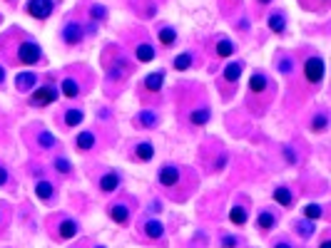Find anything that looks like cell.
<instances>
[{"label":"cell","instance_id":"obj_30","mask_svg":"<svg viewBox=\"0 0 331 248\" xmlns=\"http://www.w3.org/2000/svg\"><path fill=\"white\" fill-rule=\"evenodd\" d=\"M214 52H217V57H229L234 52V43H232V40H227V37H222L214 45Z\"/></svg>","mask_w":331,"mask_h":248},{"label":"cell","instance_id":"obj_44","mask_svg":"<svg viewBox=\"0 0 331 248\" xmlns=\"http://www.w3.org/2000/svg\"><path fill=\"white\" fill-rule=\"evenodd\" d=\"M272 3V0H259V5H269Z\"/></svg>","mask_w":331,"mask_h":248},{"label":"cell","instance_id":"obj_33","mask_svg":"<svg viewBox=\"0 0 331 248\" xmlns=\"http://www.w3.org/2000/svg\"><path fill=\"white\" fill-rule=\"evenodd\" d=\"M326 127H329V117H326V114H316V117L311 119V124H309L311 132H324Z\"/></svg>","mask_w":331,"mask_h":248},{"label":"cell","instance_id":"obj_29","mask_svg":"<svg viewBox=\"0 0 331 248\" xmlns=\"http://www.w3.org/2000/svg\"><path fill=\"white\" fill-rule=\"evenodd\" d=\"M242 70H244V62H239V60L232 62V65H227V67H224V74H222L224 82H237L239 74H242Z\"/></svg>","mask_w":331,"mask_h":248},{"label":"cell","instance_id":"obj_43","mask_svg":"<svg viewBox=\"0 0 331 248\" xmlns=\"http://www.w3.org/2000/svg\"><path fill=\"white\" fill-rule=\"evenodd\" d=\"M5 82V70H3V65H0V85Z\"/></svg>","mask_w":331,"mask_h":248},{"label":"cell","instance_id":"obj_15","mask_svg":"<svg viewBox=\"0 0 331 248\" xmlns=\"http://www.w3.org/2000/svg\"><path fill=\"white\" fill-rule=\"evenodd\" d=\"M117 189H120V174H117V172H107V174L100 179V191L112 194V191H117Z\"/></svg>","mask_w":331,"mask_h":248},{"label":"cell","instance_id":"obj_14","mask_svg":"<svg viewBox=\"0 0 331 248\" xmlns=\"http://www.w3.org/2000/svg\"><path fill=\"white\" fill-rule=\"evenodd\" d=\"M162 82H165V72H152V74H147V77H144L142 87H144L147 92L157 95V92L162 90Z\"/></svg>","mask_w":331,"mask_h":248},{"label":"cell","instance_id":"obj_46","mask_svg":"<svg viewBox=\"0 0 331 248\" xmlns=\"http://www.w3.org/2000/svg\"><path fill=\"white\" fill-rule=\"evenodd\" d=\"M321 3H329V0H321Z\"/></svg>","mask_w":331,"mask_h":248},{"label":"cell","instance_id":"obj_26","mask_svg":"<svg viewBox=\"0 0 331 248\" xmlns=\"http://www.w3.org/2000/svg\"><path fill=\"white\" fill-rule=\"evenodd\" d=\"M256 226H259V231H272V228L276 226V214L262 211L259 216H256Z\"/></svg>","mask_w":331,"mask_h":248},{"label":"cell","instance_id":"obj_34","mask_svg":"<svg viewBox=\"0 0 331 248\" xmlns=\"http://www.w3.org/2000/svg\"><path fill=\"white\" fill-rule=\"evenodd\" d=\"M87 15H90V20H92V23H102V20L107 18V10H105L102 5H97V3H95V5H90Z\"/></svg>","mask_w":331,"mask_h":248},{"label":"cell","instance_id":"obj_41","mask_svg":"<svg viewBox=\"0 0 331 248\" xmlns=\"http://www.w3.org/2000/svg\"><path fill=\"white\" fill-rule=\"evenodd\" d=\"M274 248H294V246H291V243H289L286 238H279V241L274 243Z\"/></svg>","mask_w":331,"mask_h":248},{"label":"cell","instance_id":"obj_2","mask_svg":"<svg viewBox=\"0 0 331 248\" xmlns=\"http://www.w3.org/2000/svg\"><path fill=\"white\" fill-rule=\"evenodd\" d=\"M304 79L309 82V85H319V82L324 79V60L321 57H306L304 62Z\"/></svg>","mask_w":331,"mask_h":248},{"label":"cell","instance_id":"obj_12","mask_svg":"<svg viewBox=\"0 0 331 248\" xmlns=\"http://www.w3.org/2000/svg\"><path fill=\"white\" fill-rule=\"evenodd\" d=\"M32 85H38V74L35 72H20L15 77V90L18 92H28V90H32Z\"/></svg>","mask_w":331,"mask_h":248},{"label":"cell","instance_id":"obj_7","mask_svg":"<svg viewBox=\"0 0 331 248\" xmlns=\"http://www.w3.org/2000/svg\"><path fill=\"white\" fill-rule=\"evenodd\" d=\"M107 214H110V219H112L115 223H120V226H127V223H130V206H127L125 201L110 203Z\"/></svg>","mask_w":331,"mask_h":248},{"label":"cell","instance_id":"obj_38","mask_svg":"<svg viewBox=\"0 0 331 248\" xmlns=\"http://www.w3.org/2000/svg\"><path fill=\"white\" fill-rule=\"evenodd\" d=\"M284 159H286L289 164H297V161H299V156H297V151H294L291 147H284Z\"/></svg>","mask_w":331,"mask_h":248},{"label":"cell","instance_id":"obj_18","mask_svg":"<svg viewBox=\"0 0 331 248\" xmlns=\"http://www.w3.org/2000/svg\"><path fill=\"white\" fill-rule=\"evenodd\" d=\"M157 122H160V117L155 114V112H139L137 117H135V124L137 127H144V129H152V127H157Z\"/></svg>","mask_w":331,"mask_h":248},{"label":"cell","instance_id":"obj_21","mask_svg":"<svg viewBox=\"0 0 331 248\" xmlns=\"http://www.w3.org/2000/svg\"><path fill=\"white\" fill-rule=\"evenodd\" d=\"M272 196H274V201H276L279 206H294V194H291L289 186H276Z\"/></svg>","mask_w":331,"mask_h":248},{"label":"cell","instance_id":"obj_42","mask_svg":"<svg viewBox=\"0 0 331 248\" xmlns=\"http://www.w3.org/2000/svg\"><path fill=\"white\" fill-rule=\"evenodd\" d=\"M319 248H331V241H329V238H321V243H319Z\"/></svg>","mask_w":331,"mask_h":248},{"label":"cell","instance_id":"obj_5","mask_svg":"<svg viewBox=\"0 0 331 248\" xmlns=\"http://www.w3.org/2000/svg\"><path fill=\"white\" fill-rule=\"evenodd\" d=\"M157 181H160L165 189L177 186V184L182 181V172H179V167H174V164H165V167L160 169V174H157Z\"/></svg>","mask_w":331,"mask_h":248},{"label":"cell","instance_id":"obj_19","mask_svg":"<svg viewBox=\"0 0 331 248\" xmlns=\"http://www.w3.org/2000/svg\"><path fill=\"white\" fill-rule=\"evenodd\" d=\"M35 196H38V198H43V201H50V198L55 196V186H53V181L40 179L38 184H35Z\"/></svg>","mask_w":331,"mask_h":248},{"label":"cell","instance_id":"obj_11","mask_svg":"<svg viewBox=\"0 0 331 248\" xmlns=\"http://www.w3.org/2000/svg\"><path fill=\"white\" fill-rule=\"evenodd\" d=\"M269 90V79L262 74V72H254L251 77H249V92L251 95H264Z\"/></svg>","mask_w":331,"mask_h":248},{"label":"cell","instance_id":"obj_6","mask_svg":"<svg viewBox=\"0 0 331 248\" xmlns=\"http://www.w3.org/2000/svg\"><path fill=\"white\" fill-rule=\"evenodd\" d=\"M83 37H85V32H83V25H80L78 20H70V23L62 27V40H65V45H80Z\"/></svg>","mask_w":331,"mask_h":248},{"label":"cell","instance_id":"obj_4","mask_svg":"<svg viewBox=\"0 0 331 248\" xmlns=\"http://www.w3.org/2000/svg\"><path fill=\"white\" fill-rule=\"evenodd\" d=\"M57 99V90L53 85H45V87H38L32 95H30V104L35 107H48V104H55Z\"/></svg>","mask_w":331,"mask_h":248},{"label":"cell","instance_id":"obj_28","mask_svg":"<svg viewBox=\"0 0 331 248\" xmlns=\"http://www.w3.org/2000/svg\"><path fill=\"white\" fill-rule=\"evenodd\" d=\"M294 231H297L302 238H311V236H314V231H316V226H314V221L302 219V221H297V223H294Z\"/></svg>","mask_w":331,"mask_h":248},{"label":"cell","instance_id":"obj_9","mask_svg":"<svg viewBox=\"0 0 331 248\" xmlns=\"http://www.w3.org/2000/svg\"><path fill=\"white\" fill-rule=\"evenodd\" d=\"M135 57H137L139 62H152V60L157 57V52H155V48H152L150 40H139V43L135 45Z\"/></svg>","mask_w":331,"mask_h":248},{"label":"cell","instance_id":"obj_10","mask_svg":"<svg viewBox=\"0 0 331 248\" xmlns=\"http://www.w3.org/2000/svg\"><path fill=\"white\" fill-rule=\"evenodd\" d=\"M78 231H80V226H78V221H75V219H60V223H57V236H60L62 241L75 238V236H78Z\"/></svg>","mask_w":331,"mask_h":248},{"label":"cell","instance_id":"obj_35","mask_svg":"<svg viewBox=\"0 0 331 248\" xmlns=\"http://www.w3.org/2000/svg\"><path fill=\"white\" fill-rule=\"evenodd\" d=\"M53 169H55V172H60V174H65V176H67V174H72V164H70V161H67V159H62V156H57V159H55V161H53Z\"/></svg>","mask_w":331,"mask_h":248},{"label":"cell","instance_id":"obj_25","mask_svg":"<svg viewBox=\"0 0 331 248\" xmlns=\"http://www.w3.org/2000/svg\"><path fill=\"white\" fill-rule=\"evenodd\" d=\"M174 43H177V30H174L172 25L160 27V45H162V48H172Z\"/></svg>","mask_w":331,"mask_h":248},{"label":"cell","instance_id":"obj_3","mask_svg":"<svg viewBox=\"0 0 331 248\" xmlns=\"http://www.w3.org/2000/svg\"><path fill=\"white\" fill-rule=\"evenodd\" d=\"M28 15L32 18H38V20H48L55 10V3L53 0H28Z\"/></svg>","mask_w":331,"mask_h":248},{"label":"cell","instance_id":"obj_40","mask_svg":"<svg viewBox=\"0 0 331 248\" xmlns=\"http://www.w3.org/2000/svg\"><path fill=\"white\" fill-rule=\"evenodd\" d=\"M8 179H10L8 169H5V167H0V186H5V184H8Z\"/></svg>","mask_w":331,"mask_h":248},{"label":"cell","instance_id":"obj_31","mask_svg":"<svg viewBox=\"0 0 331 248\" xmlns=\"http://www.w3.org/2000/svg\"><path fill=\"white\" fill-rule=\"evenodd\" d=\"M194 62V55L192 52H185V55H179V57H174V62H172V67L174 70H179V72H185L190 65Z\"/></svg>","mask_w":331,"mask_h":248},{"label":"cell","instance_id":"obj_8","mask_svg":"<svg viewBox=\"0 0 331 248\" xmlns=\"http://www.w3.org/2000/svg\"><path fill=\"white\" fill-rule=\"evenodd\" d=\"M130 70H132V65H130V60H115V65H110L107 67V77L112 79V82H120V79H125L127 74H130Z\"/></svg>","mask_w":331,"mask_h":248},{"label":"cell","instance_id":"obj_22","mask_svg":"<svg viewBox=\"0 0 331 248\" xmlns=\"http://www.w3.org/2000/svg\"><path fill=\"white\" fill-rule=\"evenodd\" d=\"M247 219H249V214H247V209H244L242 203H234L232 209H229V221H232L234 226H244Z\"/></svg>","mask_w":331,"mask_h":248},{"label":"cell","instance_id":"obj_20","mask_svg":"<svg viewBox=\"0 0 331 248\" xmlns=\"http://www.w3.org/2000/svg\"><path fill=\"white\" fill-rule=\"evenodd\" d=\"M267 23H269V30L276 32V35H281V32L286 30V18H284V13H279V10H274V13L267 18Z\"/></svg>","mask_w":331,"mask_h":248},{"label":"cell","instance_id":"obj_13","mask_svg":"<svg viewBox=\"0 0 331 248\" xmlns=\"http://www.w3.org/2000/svg\"><path fill=\"white\" fill-rule=\"evenodd\" d=\"M80 92H83V87H80V79H78V77H65V79H62V95H65L67 99L80 97Z\"/></svg>","mask_w":331,"mask_h":248},{"label":"cell","instance_id":"obj_45","mask_svg":"<svg viewBox=\"0 0 331 248\" xmlns=\"http://www.w3.org/2000/svg\"><path fill=\"white\" fill-rule=\"evenodd\" d=\"M95 248H105V246H95Z\"/></svg>","mask_w":331,"mask_h":248},{"label":"cell","instance_id":"obj_37","mask_svg":"<svg viewBox=\"0 0 331 248\" xmlns=\"http://www.w3.org/2000/svg\"><path fill=\"white\" fill-rule=\"evenodd\" d=\"M276 67H279V72H281V74H291V72H294V60L281 55V57L276 60Z\"/></svg>","mask_w":331,"mask_h":248},{"label":"cell","instance_id":"obj_23","mask_svg":"<svg viewBox=\"0 0 331 248\" xmlns=\"http://www.w3.org/2000/svg\"><path fill=\"white\" fill-rule=\"evenodd\" d=\"M75 144H78L80 151H90V149L97 144V134H95V132H83V134H78Z\"/></svg>","mask_w":331,"mask_h":248},{"label":"cell","instance_id":"obj_17","mask_svg":"<svg viewBox=\"0 0 331 248\" xmlns=\"http://www.w3.org/2000/svg\"><path fill=\"white\" fill-rule=\"evenodd\" d=\"M132 156H135L137 161H150V159L155 156V147H152V142H139V144L135 147Z\"/></svg>","mask_w":331,"mask_h":248},{"label":"cell","instance_id":"obj_24","mask_svg":"<svg viewBox=\"0 0 331 248\" xmlns=\"http://www.w3.org/2000/svg\"><path fill=\"white\" fill-rule=\"evenodd\" d=\"M83 119H85V114H83V109H65V114H62V122H65V127H78V124H83Z\"/></svg>","mask_w":331,"mask_h":248},{"label":"cell","instance_id":"obj_32","mask_svg":"<svg viewBox=\"0 0 331 248\" xmlns=\"http://www.w3.org/2000/svg\"><path fill=\"white\" fill-rule=\"evenodd\" d=\"M35 144H38L40 149H53L57 142H55V137H53L50 132H40V134H38V139H35Z\"/></svg>","mask_w":331,"mask_h":248},{"label":"cell","instance_id":"obj_39","mask_svg":"<svg viewBox=\"0 0 331 248\" xmlns=\"http://www.w3.org/2000/svg\"><path fill=\"white\" fill-rule=\"evenodd\" d=\"M237 243H239V241H237L234 236H224V238H222V246H224V248H234Z\"/></svg>","mask_w":331,"mask_h":248},{"label":"cell","instance_id":"obj_27","mask_svg":"<svg viewBox=\"0 0 331 248\" xmlns=\"http://www.w3.org/2000/svg\"><path fill=\"white\" fill-rule=\"evenodd\" d=\"M187 119H190V124H194V127H202V124H207V122H209V107L192 109Z\"/></svg>","mask_w":331,"mask_h":248},{"label":"cell","instance_id":"obj_1","mask_svg":"<svg viewBox=\"0 0 331 248\" xmlns=\"http://www.w3.org/2000/svg\"><path fill=\"white\" fill-rule=\"evenodd\" d=\"M15 60L20 65H38L43 60V50L35 40H23L18 45V52H15Z\"/></svg>","mask_w":331,"mask_h":248},{"label":"cell","instance_id":"obj_16","mask_svg":"<svg viewBox=\"0 0 331 248\" xmlns=\"http://www.w3.org/2000/svg\"><path fill=\"white\" fill-rule=\"evenodd\" d=\"M144 236L147 238H152V241H160L162 236H165V226H162V221H157V219H150V221H144Z\"/></svg>","mask_w":331,"mask_h":248},{"label":"cell","instance_id":"obj_36","mask_svg":"<svg viewBox=\"0 0 331 248\" xmlns=\"http://www.w3.org/2000/svg\"><path fill=\"white\" fill-rule=\"evenodd\" d=\"M321 206L319 203H309V206H304V216L309 219V221H316V219H321Z\"/></svg>","mask_w":331,"mask_h":248}]
</instances>
